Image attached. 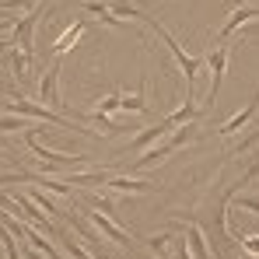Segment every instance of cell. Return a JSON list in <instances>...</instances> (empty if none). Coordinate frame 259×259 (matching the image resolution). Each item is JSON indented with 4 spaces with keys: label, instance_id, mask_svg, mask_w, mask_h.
<instances>
[{
    "label": "cell",
    "instance_id": "1",
    "mask_svg": "<svg viewBox=\"0 0 259 259\" xmlns=\"http://www.w3.org/2000/svg\"><path fill=\"white\" fill-rule=\"evenodd\" d=\"M4 112H18V116H28V119H39V123H49V126H60L67 130V133H88L81 130L77 123H70V119H63V116H56L53 109H46V105H35V102H28V98H14V102H4Z\"/></svg>",
    "mask_w": 259,
    "mask_h": 259
},
{
    "label": "cell",
    "instance_id": "2",
    "mask_svg": "<svg viewBox=\"0 0 259 259\" xmlns=\"http://www.w3.org/2000/svg\"><path fill=\"white\" fill-rule=\"evenodd\" d=\"M193 130H196V123H186L182 130H175L172 137H165L158 147H147V151H144V154H140V158L130 165V172H140V168H147V165H158L165 154H172L175 147H182L186 140H193Z\"/></svg>",
    "mask_w": 259,
    "mask_h": 259
},
{
    "label": "cell",
    "instance_id": "3",
    "mask_svg": "<svg viewBox=\"0 0 259 259\" xmlns=\"http://www.w3.org/2000/svg\"><path fill=\"white\" fill-rule=\"evenodd\" d=\"M25 137V144H28V151H35L42 161H49V165H63V168H74V165H84L88 154H63V151H49V147H42L39 144V130H25L21 133Z\"/></svg>",
    "mask_w": 259,
    "mask_h": 259
},
{
    "label": "cell",
    "instance_id": "4",
    "mask_svg": "<svg viewBox=\"0 0 259 259\" xmlns=\"http://www.w3.org/2000/svg\"><path fill=\"white\" fill-rule=\"evenodd\" d=\"M39 18H42V7H32L25 18H18V25H14V32H11V42L18 46V49H25L32 60H35V28H39Z\"/></svg>",
    "mask_w": 259,
    "mask_h": 259
},
{
    "label": "cell",
    "instance_id": "5",
    "mask_svg": "<svg viewBox=\"0 0 259 259\" xmlns=\"http://www.w3.org/2000/svg\"><path fill=\"white\" fill-rule=\"evenodd\" d=\"M207 67H210V88H207L203 105H214L217 88H221V77H224V70H228V46H217V49L207 53Z\"/></svg>",
    "mask_w": 259,
    "mask_h": 259
},
{
    "label": "cell",
    "instance_id": "6",
    "mask_svg": "<svg viewBox=\"0 0 259 259\" xmlns=\"http://www.w3.org/2000/svg\"><path fill=\"white\" fill-rule=\"evenodd\" d=\"M39 98L46 109H63V102H60V56H53L49 70H46L42 84H39Z\"/></svg>",
    "mask_w": 259,
    "mask_h": 259
},
{
    "label": "cell",
    "instance_id": "7",
    "mask_svg": "<svg viewBox=\"0 0 259 259\" xmlns=\"http://www.w3.org/2000/svg\"><path fill=\"white\" fill-rule=\"evenodd\" d=\"M252 18H259V7H252V4H235V7H231V14H228V21H224V25H221V32H217V42L224 46L231 32H238V28H242L245 21H252Z\"/></svg>",
    "mask_w": 259,
    "mask_h": 259
},
{
    "label": "cell",
    "instance_id": "8",
    "mask_svg": "<svg viewBox=\"0 0 259 259\" xmlns=\"http://www.w3.org/2000/svg\"><path fill=\"white\" fill-rule=\"evenodd\" d=\"M172 130H175V126L168 123V119H161L158 126H147V130H140V133H137V137L130 140V151H133V154H144V151H147L151 144H161V140H165V137H168Z\"/></svg>",
    "mask_w": 259,
    "mask_h": 259
},
{
    "label": "cell",
    "instance_id": "9",
    "mask_svg": "<svg viewBox=\"0 0 259 259\" xmlns=\"http://www.w3.org/2000/svg\"><path fill=\"white\" fill-rule=\"evenodd\" d=\"M84 214H88V221L98 228V235H105V238H112V242H119V245H130V235L109 214H102V210H84Z\"/></svg>",
    "mask_w": 259,
    "mask_h": 259
},
{
    "label": "cell",
    "instance_id": "10",
    "mask_svg": "<svg viewBox=\"0 0 259 259\" xmlns=\"http://www.w3.org/2000/svg\"><path fill=\"white\" fill-rule=\"evenodd\" d=\"M256 109H259V95H252V98L245 102V109H238L228 123H221V126H217V133H221V137H235L242 126H249V119L256 116Z\"/></svg>",
    "mask_w": 259,
    "mask_h": 259
},
{
    "label": "cell",
    "instance_id": "11",
    "mask_svg": "<svg viewBox=\"0 0 259 259\" xmlns=\"http://www.w3.org/2000/svg\"><path fill=\"white\" fill-rule=\"evenodd\" d=\"M186 249H189L193 259H217V252L207 245V235H203L200 224H189V228H186Z\"/></svg>",
    "mask_w": 259,
    "mask_h": 259
},
{
    "label": "cell",
    "instance_id": "12",
    "mask_svg": "<svg viewBox=\"0 0 259 259\" xmlns=\"http://www.w3.org/2000/svg\"><path fill=\"white\" fill-rule=\"evenodd\" d=\"M105 186L109 189H119V193H154L158 189L154 182H144V179H133V175H109Z\"/></svg>",
    "mask_w": 259,
    "mask_h": 259
},
{
    "label": "cell",
    "instance_id": "13",
    "mask_svg": "<svg viewBox=\"0 0 259 259\" xmlns=\"http://www.w3.org/2000/svg\"><path fill=\"white\" fill-rule=\"evenodd\" d=\"M81 7H84L88 14H95V18H102L105 25H112V28H123V21H119V18L112 14V7H109V4H102V0H84Z\"/></svg>",
    "mask_w": 259,
    "mask_h": 259
},
{
    "label": "cell",
    "instance_id": "14",
    "mask_svg": "<svg viewBox=\"0 0 259 259\" xmlns=\"http://www.w3.org/2000/svg\"><path fill=\"white\" fill-rule=\"evenodd\" d=\"M144 88H147V77H140V88L133 91V95H123V102H119V109H126V112H147V98H144Z\"/></svg>",
    "mask_w": 259,
    "mask_h": 259
},
{
    "label": "cell",
    "instance_id": "15",
    "mask_svg": "<svg viewBox=\"0 0 259 259\" xmlns=\"http://www.w3.org/2000/svg\"><path fill=\"white\" fill-rule=\"evenodd\" d=\"M200 112H203V109H200V105H193V98H186V105H182V109H175L172 116H168V123H172V126L196 123V119H200Z\"/></svg>",
    "mask_w": 259,
    "mask_h": 259
},
{
    "label": "cell",
    "instance_id": "16",
    "mask_svg": "<svg viewBox=\"0 0 259 259\" xmlns=\"http://www.w3.org/2000/svg\"><path fill=\"white\" fill-rule=\"evenodd\" d=\"M11 67H14V77L18 81H28L32 77V56L25 49H11Z\"/></svg>",
    "mask_w": 259,
    "mask_h": 259
},
{
    "label": "cell",
    "instance_id": "17",
    "mask_svg": "<svg viewBox=\"0 0 259 259\" xmlns=\"http://www.w3.org/2000/svg\"><path fill=\"white\" fill-rule=\"evenodd\" d=\"M84 25H88L84 18H81L77 25H70V28H67V32L56 39V49H53V56H63V53L70 49V42H77V39H81V32H84Z\"/></svg>",
    "mask_w": 259,
    "mask_h": 259
},
{
    "label": "cell",
    "instance_id": "18",
    "mask_svg": "<svg viewBox=\"0 0 259 259\" xmlns=\"http://www.w3.org/2000/svg\"><path fill=\"white\" fill-rule=\"evenodd\" d=\"M25 133V130H32V119L28 116H18V112H7V116H0V133Z\"/></svg>",
    "mask_w": 259,
    "mask_h": 259
},
{
    "label": "cell",
    "instance_id": "19",
    "mask_svg": "<svg viewBox=\"0 0 259 259\" xmlns=\"http://www.w3.org/2000/svg\"><path fill=\"white\" fill-rule=\"evenodd\" d=\"M91 182H102V186H105V182H109V172H105V168H102V172H84V175H67V186H91Z\"/></svg>",
    "mask_w": 259,
    "mask_h": 259
},
{
    "label": "cell",
    "instance_id": "20",
    "mask_svg": "<svg viewBox=\"0 0 259 259\" xmlns=\"http://www.w3.org/2000/svg\"><path fill=\"white\" fill-rule=\"evenodd\" d=\"M168 242H172V231H165V235H151V238H147V249L161 259V256H165V249H168Z\"/></svg>",
    "mask_w": 259,
    "mask_h": 259
},
{
    "label": "cell",
    "instance_id": "21",
    "mask_svg": "<svg viewBox=\"0 0 259 259\" xmlns=\"http://www.w3.org/2000/svg\"><path fill=\"white\" fill-rule=\"evenodd\" d=\"M119 102H123V95L116 91V95H109V98H102V109H98V112H102V116H112V112L119 109Z\"/></svg>",
    "mask_w": 259,
    "mask_h": 259
},
{
    "label": "cell",
    "instance_id": "22",
    "mask_svg": "<svg viewBox=\"0 0 259 259\" xmlns=\"http://www.w3.org/2000/svg\"><path fill=\"white\" fill-rule=\"evenodd\" d=\"M39 0H4L0 4V11H32Z\"/></svg>",
    "mask_w": 259,
    "mask_h": 259
},
{
    "label": "cell",
    "instance_id": "23",
    "mask_svg": "<svg viewBox=\"0 0 259 259\" xmlns=\"http://www.w3.org/2000/svg\"><path fill=\"white\" fill-rule=\"evenodd\" d=\"M28 196H32V200H35V203H39V207H42L46 214H60V210H56V207H53V203H49V200H46V193H39V189H32V193H28Z\"/></svg>",
    "mask_w": 259,
    "mask_h": 259
},
{
    "label": "cell",
    "instance_id": "24",
    "mask_svg": "<svg viewBox=\"0 0 259 259\" xmlns=\"http://www.w3.org/2000/svg\"><path fill=\"white\" fill-rule=\"evenodd\" d=\"M242 249H245L249 256H259V235H249V238H242Z\"/></svg>",
    "mask_w": 259,
    "mask_h": 259
},
{
    "label": "cell",
    "instance_id": "25",
    "mask_svg": "<svg viewBox=\"0 0 259 259\" xmlns=\"http://www.w3.org/2000/svg\"><path fill=\"white\" fill-rule=\"evenodd\" d=\"M238 203H242L245 210H252V214H259V196H238Z\"/></svg>",
    "mask_w": 259,
    "mask_h": 259
},
{
    "label": "cell",
    "instance_id": "26",
    "mask_svg": "<svg viewBox=\"0 0 259 259\" xmlns=\"http://www.w3.org/2000/svg\"><path fill=\"white\" fill-rule=\"evenodd\" d=\"M256 175H259V161H256V165H252V168H249V172H245V182H252Z\"/></svg>",
    "mask_w": 259,
    "mask_h": 259
},
{
    "label": "cell",
    "instance_id": "27",
    "mask_svg": "<svg viewBox=\"0 0 259 259\" xmlns=\"http://www.w3.org/2000/svg\"><path fill=\"white\" fill-rule=\"evenodd\" d=\"M28 259H42V252H39V249H35V252H28Z\"/></svg>",
    "mask_w": 259,
    "mask_h": 259
},
{
    "label": "cell",
    "instance_id": "28",
    "mask_svg": "<svg viewBox=\"0 0 259 259\" xmlns=\"http://www.w3.org/2000/svg\"><path fill=\"white\" fill-rule=\"evenodd\" d=\"M0 259H7V252H4V245H0Z\"/></svg>",
    "mask_w": 259,
    "mask_h": 259
},
{
    "label": "cell",
    "instance_id": "29",
    "mask_svg": "<svg viewBox=\"0 0 259 259\" xmlns=\"http://www.w3.org/2000/svg\"><path fill=\"white\" fill-rule=\"evenodd\" d=\"M256 137H259V130H256Z\"/></svg>",
    "mask_w": 259,
    "mask_h": 259
}]
</instances>
